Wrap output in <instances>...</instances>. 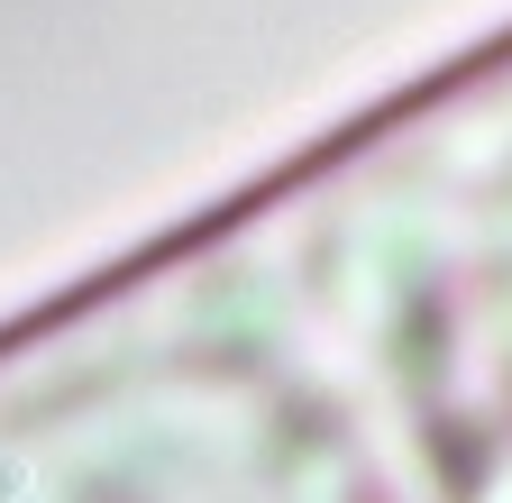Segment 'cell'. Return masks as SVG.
<instances>
[{
  "label": "cell",
  "mask_w": 512,
  "mask_h": 503,
  "mask_svg": "<svg viewBox=\"0 0 512 503\" xmlns=\"http://www.w3.org/2000/svg\"><path fill=\"white\" fill-rule=\"evenodd\" d=\"M19 503H357L320 485V449L284 412H238L229 394H165L110 412L74 467Z\"/></svg>",
  "instance_id": "6da1fadb"
}]
</instances>
